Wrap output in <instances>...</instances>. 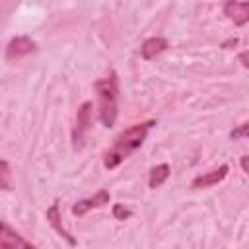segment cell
Returning a JSON list of instances; mask_svg holds the SVG:
<instances>
[{"label": "cell", "mask_w": 249, "mask_h": 249, "mask_svg": "<svg viewBox=\"0 0 249 249\" xmlns=\"http://www.w3.org/2000/svg\"><path fill=\"white\" fill-rule=\"evenodd\" d=\"M154 124H156L154 121H146V123H136V124L128 126L126 130H123L115 138V144L111 146V150H107V154L103 158V165L107 169H115L123 160H126L132 152H136L144 144V140Z\"/></svg>", "instance_id": "6da1fadb"}, {"label": "cell", "mask_w": 249, "mask_h": 249, "mask_svg": "<svg viewBox=\"0 0 249 249\" xmlns=\"http://www.w3.org/2000/svg\"><path fill=\"white\" fill-rule=\"evenodd\" d=\"M95 91H97V107H99V121L103 126L111 128L117 121V107H119V84H117V74L109 72V76L101 78L95 82Z\"/></svg>", "instance_id": "7a4b0ae2"}, {"label": "cell", "mask_w": 249, "mask_h": 249, "mask_svg": "<svg viewBox=\"0 0 249 249\" xmlns=\"http://www.w3.org/2000/svg\"><path fill=\"white\" fill-rule=\"evenodd\" d=\"M89 126H91V103L84 101L78 107V113H76V126H74V132H72L74 148H82L84 146V136L89 130Z\"/></svg>", "instance_id": "3957f363"}, {"label": "cell", "mask_w": 249, "mask_h": 249, "mask_svg": "<svg viewBox=\"0 0 249 249\" xmlns=\"http://www.w3.org/2000/svg\"><path fill=\"white\" fill-rule=\"evenodd\" d=\"M0 249H37L25 237H21L12 226L0 222Z\"/></svg>", "instance_id": "277c9868"}, {"label": "cell", "mask_w": 249, "mask_h": 249, "mask_svg": "<svg viewBox=\"0 0 249 249\" xmlns=\"http://www.w3.org/2000/svg\"><path fill=\"white\" fill-rule=\"evenodd\" d=\"M109 200H111L109 191L101 189V191H97L93 196H88V198H82V200L74 202V204H72V214H74V216H84V214H86V212H89L91 208L105 206Z\"/></svg>", "instance_id": "5b68a950"}, {"label": "cell", "mask_w": 249, "mask_h": 249, "mask_svg": "<svg viewBox=\"0 0 249 249\" xmlns=\"http://www.w3.org/2000/svg\"><path fill=\"white\" fill-rule=\"evenodd\" d=\"M45 218H47V222L53 226V230L68 243V245H76L78 241H76V237L72 235V233H68V230L64 228V224H62V218H60V206H58V200H54L49 208H47V212H45Z\"/></svg>", "instance_id": "8992f818"}, {"label": "cell", "mask_w": 249, "mask_h": 249, "mask_svg": "<svg viewBox=\"0 0 249 249\" xmlns=\"http://www.w3.org/2000/svg\"><path fill=\"white\" fill-rule=\"evenodd\" d=\"M35 51V41H31L29 37L21 35V37H14L8 47H6V60H18L21 56H27Z\"/></svg>", "instance_id": "52a82bcc"}, {"label": "cell", "mask_w": 249, "mask_h": 249, "mask_svg": "<svg viewBox=\"0 0 249 249\" xmlns=\"http://www.w3.org/2000/svg\"><path fill=\"white\" fill-rule=\"evenodd\" d=\"M224 14L228 19H231L235 25H245L249 21V2H235L230 0L224 4Z\"/></svg>", "instance_id": "ba28073f"}, {"label": "cell", "mask_w": 249, "mask_h": 249, "mask_svg": "<svg viewBox=\"0 0 249 249\" xmlns=\"http://www.w3.org/2000/svg\"><path fill=\"white\" fill-rule=\"evenodd\" d=\"M228 169H230V167L224 163V165H220V167H216V169H212V171H208V173H204V175H198V177H195V179H193L191 187H193V189L212 187V185L220 183V181L228 175Z\"/></svg>", "instance_id": "9c48e42d"}, {"label": "cell", "mask_w": 249, "mask_h": 249, "mask_svg": "<svg viewBox=\"0 0 249 249\" xmlns=\"http://www.w3.org/2000/svg\"><path fill=\"white\" fill-rule=\"evenodd\" d=\"M167 47H169L167 39H163V37H150V39H146V41L142 43L140 54H142L144 60H152V58H156L158 54H161Z\"/></svg>", "instance_id": "30bf717a"}, {"label": "cell", "mask_w": 249, "mask_h": 249, "mask_svg": "<svg viewBox=\"0 0 249 249\" xmlns=\"http://www.w3.org/2000/svg\"><path fill=\"white\" fill-rule=\"evenodd\" d=\"M169 171H171V167H169L167 163H160V165L152 167V169H150V179H148L150 189L161 187V185L165 183V179L169 177Z\"/></svg>", "instance_id": "8fae6325"}, {"label": "cell", "mask_w": 249, "mask_h": 249, "mask_svg": "<svg viewBox=\"0 0 249 249\" xmlns=\"http://www.w3.org/2000/svg\"><path fill=\"white\" fill-rule=\"evenodd\" d=\"M12 189V171L8 161L0 160V191H10Z\"/></svg>", "instance_id": "7c38bea8"}, {"label": "cell", "mask_w": 249, "mask_h": 249, "mask_svg": "<svg viewBox=\"0 0 249 249\" xmlns=\"http://www.w3.org/2000/svg\"><path fill=\"white\" fill-rule=\"evenodd\" d=\"M113 216L117 218V220H126V218H130L132 216V210L130 208H126L124 204H113Z\"/></svg>", "instance_id": "4fadbf2b"}, {"label": "cell", "mask_w": 249, "mask_h": 249, "mask_svg": "<svg viewBox=\"0 0 249 249\" xmlns=\"http://www.w3.org/2000/svg\"><path fill=\"white\" fill-rule=\"evenodd\" d=\"M247 130H249V124L243 123V124H239L237 128H233L230 136H231V140H239V138H245V136H247Z\"/></svg>", "instance_id": "5bb4252c"}, {"label": "cell", "mask_w": 249, "mask_h": 249, "mask_svg": "<svg viewBox=\"0 0 249 249\" xmlns=\"http://www.w3.org/2000/svg\"><path fill=\"white\" fill-rule=\"evenodd\" d=\"M239 58H241V64H243V66L247 68V66H249V62H247V53H245V51H243V53L239 54Z\"/></svg>", "instance_id": "9a60e30c"}, {"label": "cell", "mask_w": 249, "mask_h": 249, "mask_svg": "<svg viewBox=\"0 0 249 249\" xmlns=\"http://www.w3.org/2000/svg\"><path fill=\"white\" fill-rule=\"evenodd\" d=\"M241 167H243V171L247 173V156H243V160H241Z\"/></svg>", "instance_id": "2e32d148"}]
</instances>
